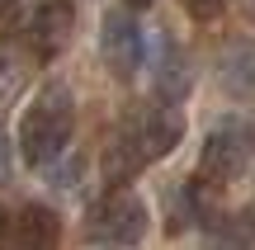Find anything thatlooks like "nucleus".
Wrapping results in <instances>:
<instances>
[{
	"label": "nucleus",
	"mask_w": 255,
	"mask_h": 250,
	"mask_svg": "<svg viewBox=\"0 0 255 250\" xmlns=\"http://www.w3.org/2000/svg\"><path fill=\"white\" fill-rule=\"evenodd\" d=\"M180 137H184L180 104H165V99L137 104V109L119 123V132L109 137V147H104V179H109V184L132 179L142 166L170 156V151L180 147Z\"/></svg>",
	"instance_id": "1"
},
{
	"label": "nucleus",
	"mask_w": 255,
	"mask_h": 250,
	"mask_svg": "<svg viewBox=\"0 0 255 250\" xmlns=\"http://www.w3.org/2000/svg\"><path fill=\"white\" fill-rule=\"evenodd\" d=\"M76 137V94L71 85L47 81L19 113V161L28 170H47L57 156H66Z\"/></svg>",
	"instance_id": "2"
},
{
	"label": "nucleus",
	"mask_w": 255,
	"mask_h": 250,
	"mask_svg": "<svg viewBox=\"0 0 255 250\" xmlns=\"http://www.w3.org/2000/svg\"><path fill=\"white\" fill-rule=\"evenodd\" d=\"M9 28L38 62H47L71 38V5L66 0H14L9 5Z\"/></svg>",
	"instance_id": "3"
},
{
	"label": "nucleus",
	"mask_w": 255,
	"mask_h": 250,
	"mask_svg": "<svg viewBox=\"0 0 255 250\" xmlns=\"http://www.w3.org/2000/svg\"><path fill=\"white\" fill-rule=\"evenodd\" d=\"M246 166H251V132H246V123H218V128L208 132V142H203V151H199V179L203 184H213V189H227V184H237L241 175H246Z\"/></svg>",
	"instance_id": "4"
},
{
	"label": "nucleus",
	"mask_w": 255,
	"mask_h": 250,
	"mask_svg": "<svg viewBox=\"0 0 255 250\" xmlns=\"http://www.w3.org/2000/svg\"><path fill=\"white\" fill-rule=\"evenodd\" d=\"M100 57L119 81H132L146 62V38L128 9H104L100 19Z\"/></svg>",
	"instance_id": "5"
},
{
	"label": "nucleus",
	"mask_w": 255,
	"mask_h": 250,
	"mask_svg": "<svg viewBox=\"0 0 255 250\" xmlns=\"http://www.w3.org/2000/svg\"><path fill=\"white\" fill-rule=\"evenodd\" d=\"M90 236L104 246H142L146 236V203L128 189H114L90 213Z\"/></svg>",
	"instance_id": "6"
},
{
	"label": "nucleus",
	"mask_w": 255,
	"mask_h": 250,
	"mask_svg": "<svg viewBox=\"0 0 255 250\" xmlns=\"http://www.w3.org/2000/svg\"><path fill=\"white\" fill-rule=\"evenodd\" d=\"M62 246V217L47 203H24L9 217V250H57Z\"/></svg>",
	"instance_id": "7"
},
{
	"label": "nucleus",
	"mask_w": 255,
	"mask_h": 250,
	"mask_svg": "<svg viewBox=\"0 0 255 250\" xmlns=\"http://www.w3.org/2000/svg\"><path fill=\"white\" fill-rule=\"evenodd\" d=\"M151 76H156V94H161L165 104H180L184 94H189V57H184V47H175L170 33H156Z\"/></svg>",
	"instance_id": "8"
},
{
	"label": "nucleus",
	"mask_w": 255,
	"mask_h": 250,
	"mask_svg": "<svg viewBox=\"0 0 255 250\" xmlns=\"http://www.w3.org/2000/svg\"><path fill=\"white\" fill-rule=\"evenodd\" d=\"M218 81L232 99H255V43H227L218 57Z\"/></svg>",
	"instance_id": "9"
},
{
	"label": "nucleus",
	"mask_w": 255,
	"mask_h": 250,
	"mask_svg": "<svg viewBox=\"0 0 255 250\" xmlns=\"http://www.w3.org/2000/svg\"><path fill=\"white\" fill-rule=\"evenodd\" d=\"M33 66H38V57L19 38H0V104L19 99V90L28 85V71Z\"/></svg>",
	"instance_id": "10"
},
{
	"label": "nucleus",
	"mask_w": 255,
	"mask_h": 250,
	"mask_svg": "<svg viewBox=\"0 0 255 250\" xmlns=\"http://www.w3.org/2000/svg\"><path fill=\"white\" fill-rule=\"evenodd\" d=\"M194 222H199L194 189L189 184H170V189H165V227H170V232H189Z\"/></svg>",
	"instance_id": "11"
},
{
	"label": "nucleus",
	"mask_w": 255,
	"mask_h": 250,
	"mask_svg": "<svg viewBox=\"0 0 255 250\" xmlns=\"http://www.w3.org/2000/svg\"><path fill=\"white\" fill-rule=\"evenodd\" d=\"M208 250H255V241H251V232L246 227H237V222H213L208 227Z\"/></svg>",
	"instance_id": "12"
},
{
	"label": "nucleus",
	"mask_w": 255,
	"mask_h": 250,
	"mask_svg": "<svg viewBox=\"0 0 255 250\" xmlns=\"http://www.w3.org/2000/svg\"><path fill=\"white\" fill-rule=\"evenodd\" d=\"M184 9H189V14L199 19V24H213V19H218L222 9H227V0H184Z\"/></svg>",
	"instance_id": "13"
},
{
	"label": "nucleus",
	"mask_w": 255,
	"mask_h": 250,
	"mask_svg": "<svg viewBox=\"0 0 255 250\" xmlns=\"http://www.w3.org/2000/svg\"><path fill=\"white\" fill-rule=\"evenodd\" d=\"M5 179H9V142L0 137V184H5Z\"/></svg>",
	"instance_id": "14"
},
{
	"label": "nucleus",
	"mask_w": 255,
	"mask_h": 250,
	"mask_svg": "<svg viewBox=\"0 0 255 250\" xmlns=\"http://www.w3.org/2000/svg\"><path fill=\"white\" fill-rule=\"evenodd\" d=\"M0 250H9V213L0 208Z\"/></svg>",
	"instance_id": "15"
},
{
	"label": "nucleus",
	"mask_w": 255,
	"mask_h": 250,
	"mask_svg": "<svg viewBox=\"0 0 255 250\" xmlns=\"http://www.w3.org/2000/svg\"><path fill=\"white\" fill-rule=\"evenodd\" d=\"M241 14H246L251 24H255V0H241Z\"/></svg>",
	"instance_id": "16"
},
{
	"label": "nucleus",
	"mask_w": 255,
	"mask_h": 250,
	"mask_svg": "<svg viewBox=\"0 0 255 250\" xmlns=\"http://www.w3.org/2000/svg\"><path fill=\"white\" fill-rule=\"evenodd\" d=\"M123 5H128V9H146L151 0H123Z\"/></svg>",
	"instance_id": "17"
},
{
	"label": "nucleus",
	"mask_w": 255,
	"mask_h": 250,
	"mask_svg": "<svg viewBox=\"0 0 255 250\" xmlns=\"http://www.w3.org/2000/svg\"><path fill=\"white\" fill-rule=\"evenodd\" d=\"M251 227H255V203H251Z\"/></svg>",
	"instance_id": "18"
},
{
	"label": "nucleus",
	"mask_w": 255,
	"mask_h": 250,
	"mask_svg": "<svg viewBox=\"0 0 255 250\" xmlns=\"http://www.w3.org/2000/svg\"><path fill=\"white\" fill-rule=\"evenodd\" d=\"M95 250H114V246H95Z\"/></svg>",
	"instance_id": "19"
}]
</instances>
